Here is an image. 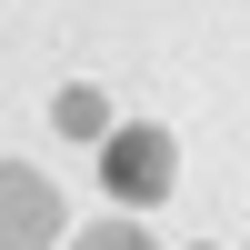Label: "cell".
Masks as SVG:
<instances>
[{
    "mask_svg": "<svg viewBox=\"0 0 250 250\" xmlns=\"http://www.w3.org/2000/svg\"><path fill=\"white\" fill-rule=\"evenodd\" d=\"M100 180H110V200H160L180 180V160H170V130H150V120H130V130H110L100 140Z\"/></svg>",
    "mask_w": 250,
    "mask_h": 250,
    "instance_id": "1",
    "label": "cell"
},
{
    "mask_svg": "<svg viewBox=\"0 0 250 250\" xmlns=\"http://www.w3.org/2000/svg\"><path fill=\"white\" fill-rule=\"evenodd\" d=\"M50 230H60V190H50V170L0 160V250H40Z\"/></svg>",
    "mask_w": 250,
    "mask_h": 250,
    "instance_id": "2",
    "label": "cell"
},
{
    "mask_svg": "<svg viewBox=\"0 0 250 250\" xmlns=\"http://www.w3.org/2000/svg\"><path fill=\"white\" fill-rule=\"evenodd\" d=\"M60 130H80V140H110V110H100V90H60Z\"/></svg>",
    "mask_w": 250,
    "mask_h": 250,
    "instance_id": "3",
    "label": "cell"
},
{
    "mask_svg": "<svg viewBox=\"0 0 250 250\" xmlns=\"http://www.w3.org/2000/svg\"><path fill=\"white\" fill-rule=\"evenodd\" d=\"M70 250H150V230H130V220H110V230H80Z\"/></svg>",
    "mask_w": 250,
    "mask_h": 250,
    "instance_id": "4",
    "label": "cell"
}]
</instances>
